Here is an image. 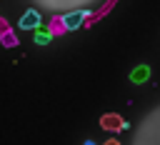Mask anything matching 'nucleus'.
<instances>
[{"label":"nucleus","mask_w":160,"mask_h":145,"mask_svg":"<svg viewBox=\"0 0 160 145\" xmlns=\"http://www.w3.org/2000/svg\"><path fill=\"white\" fill-rule=\"evenodd\" d=\"M8 30H10V28H8V22L0 18V32H8Z\"/></svg>","instance_id":"8"},{"label":"nucleus","mask_w":160,"mask_h":145,"mask_svg":"<svg viewBox=\"0 0 160 145\" xmlns=\"http://www.w3.org/2000/svg\"><path fill=\"white\" fill-rule=\"evenodd\" d=\"M148 80H150V65H138V68L130 70V82L142 85V82H148Z\"/></svg>","instance_id":"4"},{"label":"nucleus","mask_w":160,"mask_h":145,"mask_svg":"<svg viewBox=\"0 0 160 145\" xmlns=\"http://www.w3.org/2000/svg\"><path fill=\"white\" fill-rule=\"evenodd\" d=\"M45 30H48L52 38H55V35H62V32H68V30H65V25H62V18H60V15H52V18H50V25H48Z\"/></svg>","instance_id":"5"},{"label":"nucleus","mask_w":160,"mask_h":145,"mask_svg":"<svg viewBox=\"0 0 160 145\" xmlns=\"http://www.w3.org/2000/svg\"><path fill=\"white\" fill-rule=\"evenodd\" d=\"M60 18H62L65 30H80V28H82V20L90 18V10H88V8H85V10H70V12L60 15Z\"/></svg>","instance_id":"2"},{"label":"nucleus","mask_w":160,"mask_h":145,"mask_svg":"<svg viewBox=\"0 0 160 145\" xmlns=\"http://www.w3.org/2000/svg\"><path fill=\"white\" fill-rule=\"evenodd\" d=\"M105 145H120V142H118V140H108Z\"/></svg>","instance_id":"9"},{"label":"nucleus","mask_w":160,"mask_h":145,"mask_svg":"<svg viewBox=\"0 0 160 145\" xmlns=\"http://www.w3.org/2000/svg\"><path fill=\"white\" fill-rule=\"evenodd\" d=\"M85 145H95V142H92V140H88V142H85Z\"/></svg>","instance_id":"10"},{"label":"nucleus","mask_w":160,"mask_h":145,"mask_svg":"<svg viewBox=\"0 0 160 145\" xmlns=\"http://www.w3.org/2000/svg\"><path fill=\"white\" fill-rule=\"evenodd\" d=\"M18 28H20V30H38V28H42V15H40L35 8H30V10H25V12L20 15Z\"/></svg>","instance_id":"1"},{"label":"nucleus","mask_w":160,"mask_h":145,"mask_svg":"<svg viewBox=\"0 0 160 145\" xmlns=\"http://www.w3.org/2000/svg\"><path fill=\"white\" fill-rule=\"evenodd\" d=\"M35 35H32V40H35V45H40V48H45V45H50V40H52V35L45 30V28H38V30H32Z\"/></svg>","instance_id":"6"},{"label":"nucleus","mask_w":160,"mask_h":145,"mask_svg":"<svg viewBox=\"0 0 160 145\" xmlns=\"http://www.w3.org/2000/svg\"><path fill=\"white\" fill-rule=\"evenodd\" d=\"M0 42H2V48H15L18 45V38L8 30V32H0Z\"/></svg>","instance_id":"7"},{"label":"nucleus","mask_w":160,"mask_h":145,"mask_svg":"<svg viewBox=\"0 0 160 145\" xmlns=\"http://www.w3.org/2000/svg\"><path fill=\"white\" fill-rule=\"evenodd\" d=\"M100 128H102V130H112V132H118V130H130V122L122 120V118L115 115V112H108V115L100 118Z\"/></svg>","instance_id":"3"}]
</instances>
